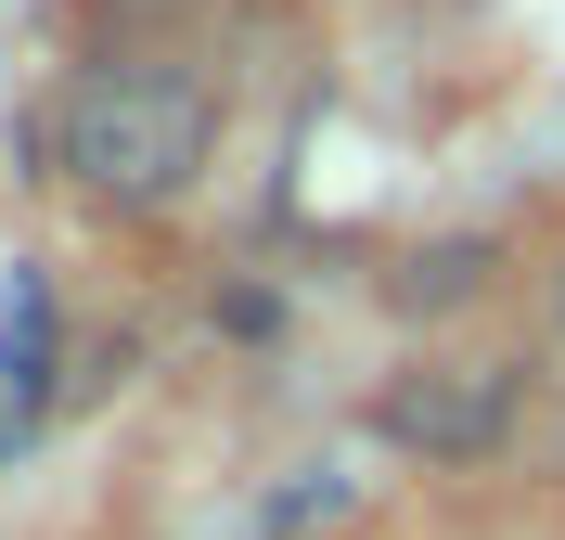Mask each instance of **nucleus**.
Segmentation results:
<instances>
[{"mask_svg": "<svg viewBox=\"0 0 565 540\" xmlns=\"http://www.w3.org/2000/svg\"><path fill=\"white\" fill-rule=\"evenodd\" d=\"M218 155V91L168 52H90L52 91V168L104 219H168Z\"/></svg>", "mask_w": 565, "mask_h": 540, "instance_id": "1", "label": "nucleus"}, {"mask_svg": "<svg viewBox=\"0 0 565 540\" xmlns=\"http://www.w3.org/2000/svg\"><path fill=\"white\" fill-rule=\"evenodd\" d=\"M514 425V373H462V360H424V373H398L386 387V437H412V451H437V464H462V451H489V437Z\"/></svg>", "mask_w": 565, "mask_h": 540, "instance_id": "2", "label": "nucleus"}, {"mask_svg": "<svg viewBox=\"0 0 565 540\" xmlns=\"http://www.w3.org/2000/svg\"><path fill=\"white\" fill-rule=\"evenodd\" d=\"M116 13H154V0H116Z\"/></svg>", "mask_w": 565, "mask_h": 540, "instance_id": "3", "label": "nucleus"}]
</instances>
